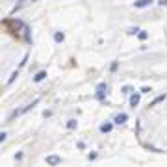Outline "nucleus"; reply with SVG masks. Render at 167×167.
Returning <instances> with one entry per match:
<instances>
[{"mask_svg": "<svg viewBox=\"0 0 167 167\" xmlns=\"http://www.w3.org/2000/svg\"><path fill=\"white\" fill-rule=\"evenodd\" d=\"M108 91V85L106 84H99L97 85V99L99 100H104V93Z\"/></svg>", "mask_w": 167, "mask_h": 167, "instance_id": "1", "label": "nucleus"}, {"mask_svg": "<svg viewBox=\"0 0 167 167\" xmlns=\"http://www.w3.org/2000/svg\"><path fill=\"white\" fill-rule=\"evenodd\" d=\"M126 119H128V115H126V113H119V115H115L113 123H115V125H123V123H126Z\"/></svg>", "mask_w": 167, "mask_h": 167, "instance_id": "2", "label": "nucleus"}, {"mask_svg": "<svg viewBox=\"0 0 167 167\" xmlns=\"http://www.w3.org/2000/svg\"><path fill=\"white\" fill-rule=\"evenodd\" d=\"M60 162H61L60 156H54V154L52 156H46V163H49V165H58Z\"/></svg>", "mask_w": 167, "mask_h": 167, "instance_id": "3", "label": "nucleus"}, {"mask_svg": "<svg viewBox=\"0 0 167 167\" xmlns=\"http://www.w3.org/2000/svg\"><path fill=\"white\" fill-rule=\"evenodd\" d=\"M154 2V0H136V8H147V6H151Z\"/></svg>", "mask_w": 167, "mask_h": 167, "instance_id": "4", "label": "nucleus"}, {"mask_svg": "<svg viewBox=\"0 0 167 167\" xmlns=\"http://www.w3.org/2000/svg\"><path fill=\"white\" fill-rule=\"evenodd\" d=\"M46 78V73H45V71H41V73H37L35 76H34V82H43Z\"/></svg>", "mask_w": 167, "mask_h": 167, "instance_id": "5", "label": "nucleus"}, {"mask_svg": "<svg viewBox=\"0 0 167 167\" xmlns=\"http://www.w3.org/2000/svg\"><path fill=\"white\" fill-rule=\"evenodd\" d=\"M137 104H139V95H132V97H130V106L136 108Z\"/></svg>", "mask_w": 167, "mask_h": 167, "instance_id": "6", "label": "nucleus"}, {"mask_svg": "<svg viewBox=\"0 0 167 167\" xmlns=\"http://www.w3.org/2000/svg\"><path fill=\"white\" fill-rule=\"evenodd\" d=\"M111 128H113V125H111V123H104V125L100 126V132H102V134H106V132H110Z\"/></svg>", "mask_w": 167, "mask_h": 167, "instance_id": "7", "label": "nucleus"}, {"mask_svg": "<svg viewBox=\"0 0 167 167\" xmlns=\"http://www.w3.org/2000/svg\"><path fill=\"white\" fill-rule=\"evenodd\" d=\"M163 100H165V95H160V97H156L149 106H156V104H160V102H163Z\"/></svg>", "mask_w": 167, "mask_h": 167, "instance_id": "8", "label": "nucleus"}, {"mask_svg": "<svg viewBox=\"0 0 167 167\" xmlns=\"http://www.w3.org/2000/svg\"><path fill=\"white\" fill-rule=\"evenodd\" d=\"M63 39H65V35H63L61 32H56V34H54V41H56V43H61Z\"/></svg>", "mask_w": 167, "mask_h": 167, "instance_id": "9", "label": "nucleus"}, {"mask_svg": "<svg viewBox=\"0 0 167 167\" xmlns=\"http://www.w3.org/2000/svg\"><path fill=\"white\" fill-rule=\"evenodd\" d=\"M76 125H78V123L74 121V119H71V121H67V128H69V130H74V128H76Z\"/></svg>", "mask_w": 167, "mask_h": 167, "instance_id": "10", "label": "nucleus"}, {"mask_svg": "<svg viewBox=\"0 0 167 167\" xmlns=\"http://www.w3.org/2000/svg\"><path fill=\"white\" fill-rule=\"evenodd\" d=\"M137 35H139V39H141V41H145V39L149 37V34H147V32H139Z\"/></svg>", "mask_w": 167, "mask_h": 167, "instance_id": "11", "label": "nucleus"}, {"mask_svg": "<svg viewBox=\"0 0 167 167\" xmlns=\"http://www.w3.org/2000/svg\"><path fill=\"white\" fill-rule=\"evenodd\" d=\"M130 91H132V87H130V85H125V87H123V93H125V95H128Z\"/></svg>", "mask_w": 167, "mask_h": 167, "instance_id": "12", "label": "nucleus"}, {"mask_svg": "<svg viewBox=\"0 0 167 167\" xmlns=\"http://www.w3.org/2000/svg\"><path fill=\"white\" fill-rule=\"evenodd\" d=\"M6 136H8L6 132H0V143H2V141H6Z\"/></svg>", "mask_w": 167, "mask_h": 167, "instance_id": "13", "label": "nucleus"}, {"mask_svg": "<svg viewBox=\"0 0 167 167\" xmlns=\"http://www.w3.org/2000/svg\"><path fill=\"white\" fill-rule=\"evenodd\" d=\"M128 34H132V35H134V34H139V30H137V28H130V30H128Z\"/></svg>", "mask_w": 167, "mask_h": 167, "instance_id": "14", "label": "nucleus"}, {"mask_svg": "<svg viewBox=\"0 0 167 167\" xmlns=\"http://www.w3.org/2000/svg\"><path fill=\"white\" fill-rule=\"evenodd\" d=\"M141 93H151V87H141Z\"/></svg>", "mask_w": 167, "mask_h": 167, "instance_id": "15", "label": "nucleus"}, {"mask_svg": "<svg viewBox=\"0 0 167 167\" xmlns=\"http://www.w3.org/2000/svg\"><path fill=\"white\" fill-rule=\"evenodd\" d=\"M111 71H113V73L117 71V61H113V63H111Z\"/></svg>", "mask_w": 167, "mask_h": 167, "instance_id": "16", "label": "nucleus"}, {"mask_svg": "<svg viewBox=\"0 0 167 167\" xmlns=\"http://www.w3.org/2000/svg\"><path fill=\"white\" fill-rule=\"evenodd\" d=\"M17 2H22V0H17Z\"/></svg>", "mask_w": 167, "mask_h": 167, "instance_id": "17", "label": "nucleus"}]
</instances>
